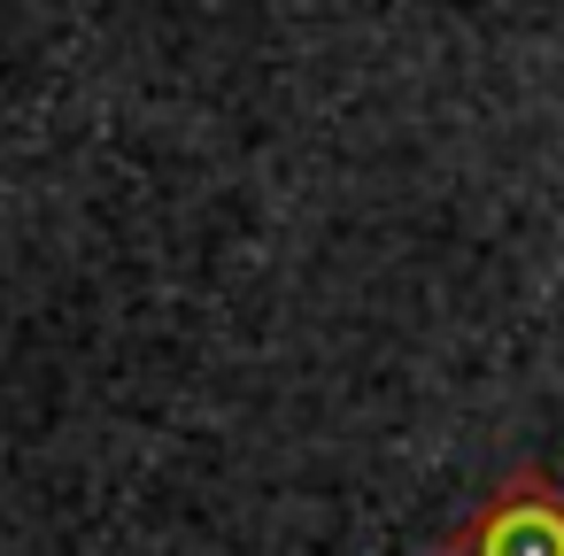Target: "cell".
Segmentation results:
<instances>
[{"instance_id": "1", "label": "cell", "mask_w": 564, "mask_h": 556, "mask_svg": "<svg viewBox=\"0 0 564 556\" xmlns=\"http://www.w3.org/2000/svg\"><path fill=\"white\" fill-rule=\"evenodd\" d=\"M487 556H564V533H556V517L541 510H510V517H495V533H487Z\"/></svg>"}]
</instances>
